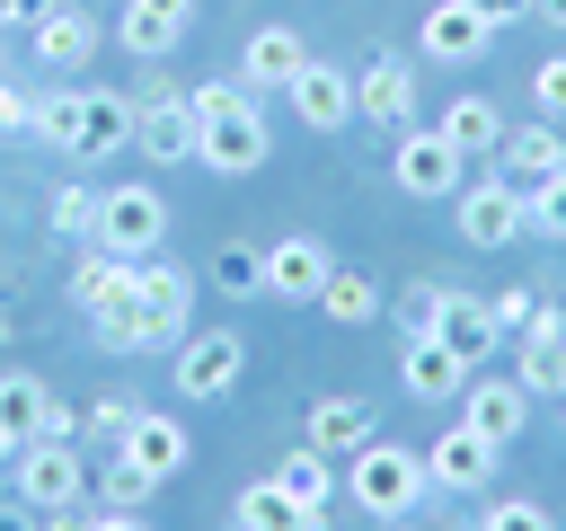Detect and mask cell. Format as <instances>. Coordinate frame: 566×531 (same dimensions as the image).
Segmentation results:
<instances>
[{
	"mask_svg": "<svg viewBox=\"0 0 566 531\" xmlns=\"http://www.w3.org/2000/svg\"><path fill=\"white\" fill-rule=\"evenodd\" d=\"M283 97H292V115H301L310 133H345V124H354V71H336V62H318V53L292 71Z\"/></svg>",
	"mask_w": 566,
	"mask_h": 531,
	"instance_id": "14",
	"label": "cell"
},
{
	"mask_svg": "<svg viewBox=\"0 0 566 531\" xmlns=\"http://www.w3.org/2000/svg\"><path fill=\"white\" fill-rule=\"evenodd\" d=\"M495 460H504V442H486L478 425H442V434L424 442V487H442V496H486V487H495Z\"/></svg>",
	"mask_w": 566,
	"mask_h": 531,
	"instance_id": "8",
	"label": "cell"
},
{
	"mask_svg": "<svg viewBox=\"0 0 566 531\" xmlns=\"http://www.w3.org/2000/svg\"><path fill=\"white\" fill-rule=\"evenodd\" d=\"M115 451H124V460H133V469H150V478H159V487H168V478H177V469H186V460H195V442H186V425H177V416H168V407H142V416H133V434H124V442H115Z\"/></svg>",
	"mask_w": 566,
	"mask_h": 531,
	"instance_id": "20",
	"label": "cell"
},
{
	"mask_svg": "<svg viewBox=\"0 0 566 531\" xmlns=\"http://www.w3.org/2000/svg\"><path fill=\"white\" fill-rule=\"evenodd\" d=\"M186 327H195V274H186L177 257H142L133 301H124L115 319H88V336H97L106 354H168Z\"/></svg>",
	"mask_w": 566,
	"mask_h": 531,
	"instance_id": "1",
	"label": "cell"
},
{
	"mask_svg": "<svg viewBox=\"0 0 566 531\" xmlns=\"http://www.w3.org/2000/svg\"><path fill=\"white\" fill-rule=\"evenodd\" d=\"M44 531H97V513H88V504H53V513H44Z\"/></svg>",
	"mask_w": 566,
	"mask_h": 531,
	"instance_id": "41",
	"label": "cell"
},
{
	"mask_svg": "<svg viewBox=\"0 0 566 531\" xmlns=\"http://www.w3.org/2000/svg\"><path fill=\"white\" fill-rule=\"evenodd\" d=\"M97 531H150V522H142V513H115V504H106V513H97Z\"/></svg>",
	"mask_w": 566,
	"mask_h": 531,
	"instance_id": "45",
	"label": "cell"
},
{
	"mask_svg": "<svg viewBox=\"0 0 566 531\" xmlns=\"http://www.w3.org/2000/svg\"><path fill=\"white\" fill-rule=\"evenodd\" d=\"M371 434H380L371 398H318V407H310V425H301V442H318L327 460H354Z\"/></svg>",
	"mask_w": 566,
	"mask_h": 531,
	"instance_id": "25",
	"label": "cell"
},
{
	"mask_svg": "<svg viewBox=\"0 0 566 531\" xmlns=\"http://www.w3.org/2000/svg\"><path fill=\"white\" fill-rule=\"evenodd\" d=\"M318 310H327L336 327H363V319H380L389 301H380V283H371L363 266H327V283H318Z\"/></svg>",
	"mask_w": 566,
	"mask_h": 531,
	"instance_id": "30",
	"label": "cell"
},
{
	"mask_svg": "<svg viewBox=\"0 0 566 531\" xmlns=\"http://www.w3.org/2000/svg\"><path fill=\"white\" fill-rule=\"evenodd\" d=\"M301 62H310L301 27H292V18H274V27H256V35H248L239 80H248V88H292V71H301Z\"/></svg>",
	"mask_w": 566,
	"mask_h": 531,
	"instance_id": "22",
	"label": "cell"
},
{
	"mask_svg": "<svg viewBox=\"0 0 566 531\" xmlns=\"http://www.w3.org/2000/svg\"><path fill=\"white\" fill-rule=\"evenodd\" d=\"M0 531H44V513H35L27 496H9V504H0Z\"/></svg>",
	"mask_w": 566,
	"mask_h": 531,
	"instance_id": "43",
	"label": "cell"
},
{
	"mask_svg": "<svg viewBox=\"0 0 566 531\" xmlns=\"http://www.w3.org/2000/svg\"><path fill=\"white\" fill-rule=\"evenodd\" d=\"M486 310H495V327H504V336H522V327H531V310H539V292H531V283H513V292H486Z\"/></svg>",
	"mask_w": 566,
	"mask_h": 531,
	"instance_id": "38",
	"label": "cell"
},
{
	"mask_svg": "<svg viewBox=\"0 0 566 531\" xmlns=\"http://www.w3.org/2000/svg\"><path fill=\"white\" fill-rule=\"evenodd\" d=\"M212 283H221V292H265V248L230 239V248L212 257Z\"/></svg>",
	"mask_w": 566,
	"mask_h": 531,
	"instance_id": "32",
	"label": "cell"
},
{
	"mask_svg": "<svg viewBox=\"0 0 566 531\" xmlns=\"http://www.w3.org/2000/svg\"><path fill=\"white\" fill-rule=\"evenodd\" d=\"M460 159H495V142H504V115H495V97H478V88H460L451 106H442V124H433Z\"/></svg>",
	"mask_w": 566,
	"mask_h": 531,
	"instance_id": "26",
	"label": "cell"
},
{
	"mask_svg": "<svg viewBox=\"0 0 566 531\" xmlns=\"http://www.w3.org/2000/svg\"><path fill=\"white\" fill-rule=\"evenodd\" d=\"M186 27H195V0H124L115 44H124L133 62H159V53H177V44H186Z\"/></svg>",
	"mask_w": 566,
	"mask_h": 531,
	"instance_id": "16",
	"label": "cell"
},
{
	"mask_svg": "<svg viewBox=\"0 0 566 531\" xmlns=\"http://www.w3.org/2000/svg\"><path fill=\"white\" fill-rule=\"evenodd\" d=\"M486 44H495V27H486L469 0H442V9H424V62H451V71H469Z\"/></svg>",
	"mask_w": 566,
	"mask_h": 531,
	"instance_id": "21",
	"label": "cell"
},
{
	"mask_svg": "<svg viewBox=\"0 0 566 531\" xmlns=\"http://www.w3.org/2000/svg\"><path fill=\"white\" fill-rule=\"evenodd\" d=\"M478 531H557V513L531 504V496H504L495 513H478Z\"/></svg>",
	"mask_w": 566,
	"mask_h": 531,
	"instance_id": "36",
	"label": "cell"
},
{
	"mask_svg": "<svg viewBox=\"0 0 566 531\" xmlns=\"http://www.w3.org/2000/svg\"><path fill=\"white\" fill-rule=\"evenodd\" d=\"M239 372H248V336H239V327H186V336L168 345V389H177L186 407L230 398Z\"/></svg>",
	"mask_w": 566,
	"mask_h": 531,
	"instance_id": "5",
	"label": "cell"
},
{
	"mask_svg": "<svg viewBox=\"0 0 566 531\" xmlns=\"http://www.w3.org/2000/svg\"><path fill=\"white\" fill-rule=\"evenodd\" d=\"M522 212H531V230H557L566 239V168L539 177V186H522Z\"/></svg>",
	"mask_w": 566,
	"mask_h": 531,
	"instance_id": "35",
	"label": "cell"
},
{
	"mask_svg": "<svg viewBox=\"0 0 566 531\" xmlns=\"http://www.w3.org/2000/svg\"><path fill=\"white\" fill-rule=\"evenodd\" d=\"M495 150H504V168H513L522 186H539V177H557V168H566V133H557V124H504V142H495Z\"/></svg>",
	"mask_w": 566,
	"mask_h": 531,
	"instance_id": "29",
	"label": "cell"
},
{
	"mask_svg": "<svg viewBox=\"0 0 566 531\" xmlns=\"http://www.w3.org/2000/svg\"><path fill=\"white\" fill-rule=\"evenodd\" d=\"M0 80H9V44H0Z\"/></svg>",
	"mask_w": 566,
	"mask_h": 531,
	"instance_id": "49",
	"label": "cell"
},
{
	"mask_svg": "<svg viewBox=\"0 0 566 531\" xmlns=\"http://www.w3.org/2000/svg\"><path fill=\"white\" fill-rule=\"evenodd\" d=\"M133 283H142V266H133V257H106V248H80V266H71L80 319H115V310L133 301Z\"/></svg>",
	"mask_w": 566,
	"mask_h": 531,
	"instance_id": "19",
	"label": "cell"
},
{
	"mask_svg": "<svg viewBox=\"0 0 566 531\" xmlns=\"http://www.w3.org/2000/svg\"><path fill=\"white\" fill-rule=\"evenodd\" d=\"M0 336H9V310H0Z\"/></svg>",
	"mask_w": 566,
	"mask_h": 531,
	"instance_id": "50",
	"label": "cell"
},
{
	"mask_svg": "<svg viewBox=\"0 0 566 531\" xmlns=\"http://www.w3.org/2000/svg\"><path fill=\"white\" fill-rule=\"evenodd\" d=\"M44 9H53V0H0V35H9V27H35Z\"/></svg>",
	"mask_w": 566,
	"mask_h": 531,
	"instance_id": "44",
	"label": "cell"
},
{
	"mask_svg": "<svg viewBox=\"0 0 566 531\" xmlns=\"http://www.w3.org/2000/svg\"><path fill=\"white\" fill-rule=\"evenodd\" d=\"M460 425H478L486 442H522V425H531V389H522L513 372H469V389H460Z\"/></svg>",
	"mask_w": 566,
	"mask_h": 531,
	"instance_id": "13",
	"label": "cell"
},
{
	"mask_svg": "<svg viewBox=\"0 0 566 531\" xmlns=\"http://www.w3.org/2000/svg\"><path fill=\"white\" fill-rule=\"evenodd\" d=\"M398 381H407V398H460L469 389V363L442 336H407L398 345Z\"/></svg>",
	"mask_w": 566,
	"mask_h": 531,
	"instance_id": "24",
	"label": "cell"
},
{
	"mask_svg": "<svg viewBox=\"0 0 566 531\" xmlns=\"http://www.w3.org/2000/svg\"><path fill=\"white\" fill-rule=\"evenodd\" d=\"M318 283H327V248H318L310 230H283V239L265 248V292H274V301H310V310H318Z\"/></svg>",
	"mask_w": 566,
	"mask_h": 531,
	"instance_id": "18",
	"label": "cell"
},
{
	"mask_svg": "<svg viewBox=\"0 0 566 531\" xmlns=\"http://www.w3.org/2000/svg\"><path fill=\"white\" fill-rule=\"evenodd\" d=\"M380 531H451V522H424V504H416V513H398V522H380Z\"/></svg>",
	"mask_w": 566,
	"mask_h": 531,
	"instance_id": "46",
	"label": "cell"
},
{
	"mask_svg": "<svg viewBox=\"0 0 566 531\" xmlns=\"http://www.w3.org/2000/svg\"><path fill=\"white\" fill-rule=\"evenodd\" d=\"M53 230H62V239H80V248H88V230H97V195H88V186H80V177H71V186H53Z\"/></svg>",
	"mask_w": 566,
	"mask_h": 531,
	"instance_id": "33",
	"label": "cell"
},
{
	"mask_svg": "<svg viewBox=\"0 0 566 531\" xmlns=\"http://www.w3.org/2000/svg\"><path fill=\"white\" fill-rule=\"evenodd\" d=\"M0 460H18V442H9V434H0Z\"/></svg>",
	"mask_w": 566,
	"mask_h": 531,
	"instance_id": "48",
	"label": "cell"
},
{
	"mask_svg": "<svg viewBox=\"0 0 566 531\" xmlns=\"http://www.w3.org/2000/svg\"><path fill=\"white\" fill-rule=\"evenodd\" d=\"M531 97H539V115H548V124H566V53L531 71Z\"/></svg>",
	"mask_w": 566,
	"mask_h": 531,
	"instance_id": "39",
	"label": "cell"
},
{
	"mask_svg": "<svg viewBox=\"0 0 566 531\" xmlns=\"http://www.w3.org/2000/svg\"><path fill=\"white\" fill-rule=\"evenodd\" d=\"M0 434L27 451L35 434H71V407H62L35 372H0Z\"/></svg>",
	"mask_w": 566,
	"mask_h": 531,
	"instance_id": "15",
	"label": "cell"
},
{
	"mask_svg": "<svg viewBox=\"0 0 566 531\" xmlns=\"http://www.w3.org/2000/svg\"><path fill=\"white\" fill-rule=\"evenodd\" d=\"M230 522H239V531H327L336 513H301V504H292V496L274 487V478H256V487H239Z\"/></svg>",
	"mask_w": 566,
	"mask_h": 531,
	"instance_id": "28",
	"label": "cell"
},
{
	"mask_svg": "<svg viewBox=\"0 0 566 531\" xmlns=\"http://www.w3.org/2000/svg\"><path fill=\"white\" fill-rule=\"evenodd\" d=\"M345 496H354V513H371V522H398V513H416L424 504V451H407V442H363L354 460H345Z\"/></svg>",
	"mask_w": 566,
	"mask_h": 531,
	"instance_id": "4",
	"label": "cell"
},
{
	"mask_svg": "<svg viewBox=\"0 0 566 531\" xmlns=\"http://www.w3.org/2000/svg\"><path fill=\"white\" fill-rule=\"evenodd\" d=\"M27 35H35V62H44L53 80H80V71L97 62V44H106V27H97L88 9H62V0H53V9H44Z\"/></svg>",
	"mask_w": 566,
	"mask_h": 531,
	"instance_id": "12",
	"label": "cell"
},
{
	"mask_svg": "<svg viewBox=\"0 0 566 531\" xmlns=\"http://www.w3.org/2000/svg\"><path fill=\"white\" fill-rule=\"evenodd\" d=\"M195 168L212 177H256L265 168V106L248 80H195Z\"/></svg>",
	"mask_w": 566,
	"mask_h": 531,
	"instance_id": "2",
	"label": "cell"
},
{
	"mask_svg": "<svg viewBox=\"0 0 566 531\" xmlns=\"http://www.w3.org/2000/svg\"><path fill=\"white\" fill-rule=\"evenodd\" d=\"M159 239H168V195L159 186H106L97 195V230H88V248H106V257H159Z\"/></svg>",
	"mask_w": 566,
	"mask_h": 531,
	"instance_id": "6",
	"label": "cell"
},
{
	"mask_svg": "<svg viewBox=\"0 0 566 531\" xmlns=\"http://www.w3.org/2000/svg\"><path fill=\"white\" fill-rule=\"evenodd\" d=\"M274 487H283V496H292L301 513H336V496H345V487H336V460H327L318 442H301V451H283V469H274Z\"/></svg>",
	"mask_w": 566,
	"mask_h": 531,
	"instance_id": "27",
	"label": "cell"
},
{
	"mask_svg": "<svg viewBox=\"0 0 566 531\" xmlns=\"http://www.w3.org/2000/svg\"><path fill=\"white\" fill-rule=\"evenodd\" d=\"M133 142H142V159H159V168H195V97H186V88L133 97Z\"/></svg>",
	"mask_w": 566,
	"mask_h": 531,
	"instance_id": "9",
	"label": "cell"
},
{
	"mask_svg": "<svg viewBox=\"0 0 566 531\" xmlns=\"http://www.w3.org/2000/svg\"><path fill=\"white\" fill-rule=\"evenodd\" d=\"M9 487H18L35 513L80 504V496H88V451H80V434H35V442L9 460Z\"/></svg>",
	"mask_w": 566,
	"mask_h": 531,
	"instance_id": "7",
	"label": "cell"
},
{
	"mask_svg": "<svg viewBox=\"0 0 566 531\" xmlns=\"http://www.w3.org/2000/svg\"><path fill=\"white\" fill-rule=\"evenodd\" d=\"M442 292H451V283H424V274H416V283L398 292V327H407V336H433V327H442Z\"/></svg>",
	"mask_w": 566,
	"mask_h": 531,
	"instance_id": "34",
	"label": "cell"
},
{
	"mask_svg": "<svg viewBox=\"0 0 566 531\" xmlns=\"http://www.w3.org/2000/svg\"><path fill=\"white\" fill-rule=\"evenodd\" d=\"M451 212H460V239H469V248H513V239L531 230V212H522V186H504V177H486V186H460V195H451Z\"/></svg>",
	"mask_w": 566,
	"mask_h": 531,
	"instance_id": "11",
	"label": "cell"
},
{
	"mask_svg": "<svg viewBox=\"0 0 566 531\" xmlns=\"http://www.w3.org/2000/svg\"><path fill=\"white\" fill-rule=\"evenodd\" d=\"M0 133H35V88L0 80Z\"/></svg>",
	"mask_w": 566,
	"mask_h": 531,
	"instance_id": "40",
	"label": "cell"
},
{
	"mask_svg": "<svg viewBox=\"0 0 566 531\" xmlns=\"http://www.w3.org/2000/svg\"><path fill=\"white\" fill-rule=\"evenodd\" d=\"M486 27H513V18H531V0H469Z\"/></svg>",
	"mask_w": 566,
	"mask_h": 531,
	"instance_id": "42",
	"label": "cell"
},
{
	"mask_svg": "<svg viewBox=\"0 0 566 531\" xmlns=\"http://www.w3.org/2000/svg\"><path fill=\"white\" fill-rule=\"evenodd\" d=\"M354 115H371V124H407V115H416V62H407V53H371L363 80H354Z\"/></svg>",
	"mask_w": 566,
	"mask_h": 531,
	"instance_id": "17",
	"label": "cell"
},
{
	"mask_svg": "<svg viewBox=\"0 0 566 531\" xmlns=\"http://www.w3.org/2000/svg\"><path fill=\"white\" fill-rule=\"evenodd\" d=\"M97 496H106V504H115V513H142V504H150V496H159V478H150V469H133V460H124V451H115V460H106V469H97Z\"/></svg>",
	"mask_w": 566,
	"mask_h": 531,
	"instance_id": "31",
	"label": "cell"
},
{
	"mask_svg": "<svg viewBox=\"0 0 566 531\" xmlns=\"http://www.w3.org/2000/svg\"><path fill=\"white\" fill-rule=\"evenodd\" d=\"M133 416H142V407H133V398H97V407H88V425H80V434H88V442H106V451H115V442H124V434H133Z\"/></svg>",
	"mask_w": 566,
	"mask_h": 531,
	"instance_id": "37",
	"label": "cell"
},
{
	"mask_svg": "<svg viewBox=\"0 0 566 531\" xmlns=\"http://www.w3.org/2000/svg\"><path fill=\"white\" fill-rule=\"evenodd\" d=\"M433 336H442V345H451V354H460L469 372H478V363H486V354L504 345V327H495L486 292H442V327H433Z\"/></svg>",
	"mask_w": 566,
	"mask_h": 531,
	"instance_id": "23",
	"label": "cell"
},
{
	"mask_svg": "<svg viewBox=\"0 0 566 531\" xmlns=\"http://www.w3.org/2000/svg\"><path fill=\"white\" fill-rule=\"evenodd\" d=\"M531 18H548V27H566V0H531Z\"/></svg>",
	"mask_w": 566,
	"mask_h": 531,
	"instance_id": "47",
	"label": "cell"
},
{
	"mask_svg": "<svg viewBox=\"0 0 566 531\" xmlns=\"http://www.w3.org/2000/svg\"><path fill=\"white\" fill-rule=\"evenodd\" d=\"M389 177H398V195L442 204V195H460V186H469V159H460L442 133H407V142L389 150Z\"/></svg>",
	"mask_w": 566,
	"mask_h": 531,
	"instance_id": "10",
	"label": "cell"
},
{
	"mask_svg": "<svg viewBox=\"0 0 566 531\" xmlns=\"http://www.w3.org/2000/svg\"><path fill=\"white\" fill-rule=\"evenodd\" d=\"M35 142L62 159H115L133 142V97L124 88H44L35 97Z\"/></svg>",
	"mask_w": 566,
	"mask_h": 531,
	"instance_id": "3",
	"label": "cell"
}]
</instances>
